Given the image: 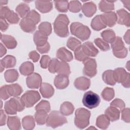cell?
<instances>
[{
    "label": "cell",
    "instance_id": "4fadbf2b",
    "mask_svg": "<svg viewBox=\"0 0 130 130\" xmlns=\"http://www.w3.org/2000/svg\"><path fill=\"white\" fill-rule=\"evenodd\" d=\"M54 84L57 89H63L66 88L69 84L68 76L64 74H58L55 77Z\"/></svg>",
    "mask_w": 130,
    "mask_h": 130
},
{
    "label": "cell",
    "instance_id": "ee69618b",
    "mask_svg": "<svg viewBox=\"0 0 130 130\" xmlns=\"http://www.w3.org/2000/svg\"><path fill=\"white\" fill-rule=\"evenodd\" d=\"M74 55L75 59L80 61H84L89 58V57L85 53L83 50L81 46L75 51Z\"/></svg>",
    "mask_w": 130,
    "mask_h": 130
},
{
    "label": "cell",
    "instance_id": "f35d334b",
    "mask_svg": "<svg viewBox=\"0 0 130 130\" xmlns=\"http://www.w3.org/2000/svg\"><path fill=\"white\" fill-rule=\"evenodd\" d=\"M16 11L21 18H24L29 12V7L26 4L21 3L16 8Z\"/></svg>",
    "mask_w": 130,
    "mask_h": 130
},
{
    "label": "cell",
    "instance_id": "d4e9b609",
    "mask_svg": "<svg viewBox=\"0 0 130 130\" xmlns=\"http://www.w3.org/2000/svg\"><path fill=\"white\" fill-rule=\"evenodd\" d=\"M1 40L2 43L10 49H14L17 46V41L15 39L10 35L1 34Z\"/></svg>",
    "mask_w": 130,
    "mask_h": 130
},
{
    "label": "cell",
    "instance_id": "30bf717a",
    "mask_svg": "<svg viewBox=\"0 0 130 130\" xmlns=\"http://www.w3.org/2000/svg\"><path fill=\"white\" fill-rule=\"evenodd\" d=\"M83 63L84 66L83 70V74L91 78L94 77L97 73L95 59L88 58L83 61Z\"/></svg>",
    "mask_w": 130,
    "mask_h": 130
},
{
    "label": "cell",
    "instance_id": "83f0119b",
    "mask_svg": "<svg viewBox=\"0 0 130 130\" xmlns=\"http://www.w3.org/2000/svg\"><path fill=\"white\" fill-rule=\"evenodd\" d=\"M34 66L32 62L26 61L23 62L19 67L20 73L24 76H29L33 73Z\"/></svg>",
    "mask_w": 130,
    "mask_h": 130
},
{
    "label": "cell",
    "instance_id": "2e32d148",
    "mask_svg": "<svg viewBox=\"0 0 130 130\" xmlns=\"http://www.w3.org/2000/svg\"><path fill=\"white\" fill-rule=\"evenodd\" d=\"M103 20L106 25L109 27H112L115 25L117 21L116 14L114 12H108L101 15Z\"/></svg>",
    "mask_w": 130,
    "mask_h": 130
},
{
    "label": "cell",
    "instance_id": "4316f807",
    "mask_svg": "<svg viewBox=\"0 0 130 130\" xmlns=\"http://www.w3.org/2000/svg\"><path fill=\"white\" fill-rule=\"evenodd\" d=\"M91 27L95 30H100L106 27V25L104 23L101 15L95 16L91 22Z\"/></svg>",
    "mask_w": 130,
    "mask_h": 130
},
{
    "label": "cell",
    "instance_id": "9f6ffc18",
    "mask_svg": "<svg viewBox=\"0 0 130 130\" xmlns=\"http://www.w3.org/2000/svg\"><path fill=\"white\" fill-rule=\"evenodd\" d=\"M28 56H29V58L31 59V60H32V61L34 62L38 61L39 59V58H40L39 54L35 50L31 51L29 53Z\"/></svg>",
    "mask_w": 130,
    "mask_h": 130
},
{
    "label": "cell",
    "instance_id": "7a4b0ae2",
    "mask_svg": "<svg viewBox=\"0 0 130 130\" xmlns=\"http://www.w3.org/2000/svg\"><path fill=\"white\" fill-rule=\"evenodd\" d=\"M25 106L21 98L15 96L5 102V111L10 115L16 114L17 112L23 111Z\"/></svg>",
    "mask_w": 130,
    "mask_h": 130
},
{
    "label": "cell",
    "instance_id": "836d02e7",
    "mask_svg": "<svg viewBox=\"0 0 130 130\" xmlns=\"http://www.w3.org/2000/svg\"><path fill=\"white\" fill-rule=\"evenodd\" d=\"M114 1H101L99 3V9L103 12H111L114 9Z\"/></svg>",
    "mask_w": 130,
    "mask_h": 130
},
{
    "label": "cell",
    "instance_id": "277c9868",
    "mask_svg": "<svg viewBox=\"0 0 130 130\" xmlns=\"http://www.w3.org/2000/svg\"><path fill=\"white\" fill-rule=\"evenodd\" d=\"M90 112L83 108L78 109L75 112V124L80 129L87 127L89 123Z\"/></svg>",
    "mask_w": 130,
    "mask_h": 130
},
{
    "label": "cell",
    "instance_id": "f546056e",
    "mask_svg": "<svg viewBox=\"0 0 130 130\" xmlns=\"http://www.w3.org/2000/svg\"><path fill=\"white\" fill-rule=\"evenodd\" d=\"M16 63V58L12 55H8L1 59L0 64H2L5 68L9 69L15 67Z\"/></svg>",
    "mask_w": 130,
    "mask_h": 130
},
{
    "label": "cell",
    "instance_id": "6da1fadb",
    "mask_svg": "<svg viewBox=\"0 0 130 130\" xmlns=\"http://www.w3.org/2000/svg\"><path fill=\"white\" fill-rule=\"evenodd\" d=\"M69 20L65 14H59L55 19L54 24V31L55 33L60 37H67L69 35L68 25Z\"/></svg>",
    "mask_w": 130,
    "mask_h": 130
},
{
    "label": "cell",
    "instance_id": "bcb514c9",
    "mask_svg": "<svg viewBox=\"0 0 130 130\" xmlns=\"http://www.w3.org/2000/svg\"><path fill=\"white\" fill-rule=\"evenodd\" d=\"M82 9V5L79 1H73L69 3L68 9L72 12H79Z\"/></svg>",
    "mask_w": 130,
    "mask_h": 130
},
{
    "label": "cell",
    "instance_id": "c3c4849f",
    "mask_svg": "<svg viewBox=\"0 0 130 130\" xmlns=\"http://www.w3.org/2000/svg\"><path fill=\"white\" fill-rule=\"evenodd\" d=\"M25 17L32 20L36 24H38L41 20L40 14L37 12H36L35 10L30 11Z\"/></svg>",
    "mask_w": 130,
    "mask_h": 130
},
{
    "label": "cell",
    "instance_id": "f907efd6",
    "mask_svg": "<svg viewBox=\"0 0 130 130\" xmlns=\"http://www.w3.org/2000/svg\"><path fill=\"white\" fill-rule=\"evenodd\" d=\"M59 62L60 61L56 58H53L52 59H51L48 67L49 71L53 74L56 73Z\"/></svg>",
    "mask_w": 130,
    "mask_h": 130
},
{
    "label": "cell",
    "instance_id": "8992f818",
    "mask_svg": "<svg viewBox=\"0 0 130 130\" xmlns=\"http://www.w3.org/2000/svg\"><path fill=\"white\" fill-rule=\"evenodd\" d=\"M111 48L113 54L116 57L123 58L127 55V49L124 47L122 39L120 37H116L114 41L111 43Z\"/></svg>",
    "mask_w": 130,
    "mask_h": 130
},
{
    "label": "cell",
    "instance_id": "8fae6325",
    "mask_svg": "<svg viewBox=\"0 0 130 130\" xmlns=\"http://www.w3.org/2000/svg\"><path fill=\"white\" fill-rule=\"evenodd\" d=\"M41 84L42 78L38 73H32L26 78V84L29 88L37 89L41 86Z\"/></svg>",
    "mask_w": 130,
    "mask_h": 130
},
{
    "label": "cell",
    "instance_id": "f5cc1de1",
    "mask_svg": "<svg viewBox=\"0 0 130 130\" xmlns=\"http://www.w3.org/2000/svg\"><path fill=\"white\" fill-rule=\"evenodd\" d=\"M50 60H51V59L49 56L47 55L42 56L40 60L41 67L43 69L47 68Z\"/></svg>",
    "mask_w": 130,
    "mask_h": 130
},
{
    "label": "cell",
    "instance_id": "5bb4252c",
    "mask_svg": "<svg viewBox=\"0 0 130 130\" xmlns=\"http://www.w3.org/2000/svg\"><path fill=\"white\" fill-rule=\"evenodd\" d=\"M19 25L21 28L26 32H32L36 28V24L35 22L26 17L21 19Z\"/></svg>",
    "mask_w": 130,
    "mask_h": 130
},
{
    "label": "cell",
    "instance_id": "d590c367",
    "mask_svg": "<svg viewBox=\"0 0 130 130\" xmlns=\"http://www.w3.org/2000/svg\"><path fill=\"white\" fill-rule=\"evenodd\" d=\"M22 123L23 128L26 130L32 129L35 126L34 118L30 115L23 117L22 120Z\"/></svg>",
    "mask_w": 130,
    "mask_h": 130
},
{
    "label": "cell",
    "instance_id": "d6a6232c",
    "mask_svg": "<svg viewBox=\"0 0 130 130\" xmlns=\"http://www.w3.org/2000/svg\"><path fill=\"white\" fill-rule=\"evenodd\" d=\"M19 74L17 71L15 69H10L7 70L5 74L4 77L7 82H14L16 81L18 78Z\"/></svg>",
    "mask_w": 130,
    "mask_h": 130
},
{
    "label": "cell",
    "instance_id": "681fc988",
    "mask_svg": "<svg viewBox=\"0 0 130 130\" xmlns=\"http://www.w3.org/2000/svg\"><path fill=\"white\" fill-rule=\"evenodd\" d=\"M36 111L38 110H44L47 113L50 110V106L49 103L45 100H42L35 107Z\"/></svg>",
    "mask_w": 130,
    "mask_h": 130
},
{
    "label": "cell",
    "instance_id": "7dc6e473",
    "mask_svg": "<svg viewBox=\"0 0 130 130\" xmlns=\"http://www.w3.org/2000/svg\"><path fill=\"white\" fill-rule=\"evenodd\" d=\"M39 30L44 32L47 36L50 35L52 32V27L50 23L48 22H42L38 26Z\"/></svg>",
    "mask_w": 130,
    "mask_h": 130
},
{
    "label": "cell",
    "instance_id": "4dcf8cb0",
    "mask_svg": "<svg viewBox=\"0 0 130 130\" xmlns=\"http://www.w3.org/2000/svg\"><path fill=\"white\" fill-rule=\"evenodd\" d=\"M74 111V107L73 105L69 102H64L60 106V112L65 116L71 115Z\"/></svg>",
    "mask_w": 130,
    "mask_h": 130
},
{
    "label": "cell",
    "instance_id": "9a60e30c",
    "mask_svg": "<svg viewBox=\"0 0 130 130\" xmlns=\"http://www.w3.org/2000/svg\"><path fill=\"white\" fill-rule=\"evenodd\" d=\"M113 77L116 82L121 83V84L130 76L129 73L126 72L124 69L118 68L113 71Z\"/></svg>",
    "mask_w": 130,
    "mask_h": 130
},
{
    "label": "cell",
    "instance_id": "74e56055",
    "mask_svg": "<svg viewBox=\"0 0 130 130\" xmlns=\"http://www.w3.org/2000/svg\"><path fill=\"white\" fill-rule=\"evenodd\" d=\"M101 36L103 40L107 43H112L116 38L115 34L112 29H106L101 33Z\"/></svg>",
    "mask_w": 130,
    "mask_h": 130
},
{
    "label": "cell",
    "instance_id": "7402d4cb",
    "mask_svg": "<svg viewBox=\"0 0 130 130\" xmlns=\"http://www.w3.org/2000/svg\"><path fill=\"white\" fill-rule=\"evenodd\" d=\"M5 88L9 97L13 96L14 97L18 96L22 92V87L18 84H13L10 85H5Z\"/></svg>",
    "mask_w": 130,
    "mask_h": 130
},
{
    "label": "cell",
    "instance_id": "f1b7e54d",
    "mask_svg": "<svg viewBox=\"0 0 130 130\" xmlns=\"http://www.w3.org/2000/svg\"><path fill=\"white\" fill-rule=\"evenodd\" d=\"M8 127L11 130L21 129V123L18 116H9L7 119Z\"/></svg>",
    "mask_w": 130,
    "mask_h": 130
},
{
    "label": "cell",
    "instance_id": "816d5d0a",
    "mask_svg": "<svg viewBox=\"0 0 130 130\" xmlns=\"http://www.w3.org/2000/svg\"><path fill=\"white\" fill-rule=\"evenodd\" d=\"M111 106L119 108L120 110L123 109L125 107V104L124 102L119 99H116L114 101H113L111 103Z\"/></svg>",
    "mask_w": 130,
    "mask_h": 130
},
{
    "label": "cell",
    "instance_id": "11a10c76",
    "mask_svg": "<svg viewBox=\"0 0 130 130\" xmlns=\"http://www.w3.org/2000/svg\"><path fill=\"white\" fill-rule=\"evenodd\" d=\"M37 49L41 54L47 53L50 50V45L49 43H47L45 45L41 47H37Z\"/></svg>",
    "mask_w": 130,
    "mask_h": 130
},
{
    "label": "cell",
    "instance_id": "ffe728a7",
    "mask_svg": "<svg viewBox=\"0 0 130 130\" xmlns=\"http://www.w3.org/2000/svg\"><path fill=\"white\" fill-rule=\"evenodd\" d=\"M90 85V80L85 77H80L77 78L74 82L75 87L81 90H87Z\"/></svg>",
    "mask_w": 130,
    "mask_h": 130
},
{
    "label": "cell",
    "instance_id": "6125c7cd",
    "mask_svg": "<svg viewBox=\"0 0 130 130\" xmlns=\"http://www.w3.org/2000/svg\"><path fill=\"white\" fill-rule=\"evenodd\" d=\"M7 52V50L6 48L3 46L2 43H1V50H0V53H1V57H3L4 55L6 54Z\"/></svg>",
    "mask_w": 130,
    "mask_h": 130
},
{
    "label": "cell",
    "instance_id": "ba28073f",
    "mask_svg": "<svg viewBox=\"0 0 130 130\" xmlns=\"http://www.w3.org/2000/svg\"><path fill=\"white\" fill-rule=\"evenodd\" d=\"M21 98L25 107L29 108L38 102L40 100L41 96L37 91L28 90L22 95Z\"/></svg>",
    "mask_w": 130,
    "mask_h": 130
},
{
    "label": "cell",
    "instance_id": "680465c9",
    "mask_svg": "<svg viewBox=\"0 0 130 130\" xmlns=\"http://www.w3.org/2000/svg\"><path fill=\"white\" fill-rule=\"evenodd\" d=\"M5 111L1 109V118H0V125L3 126L5 125L7 120V116L5 114Z\"/></svg>",
    "mask_w": 130,
    "mask_h": 130
},
{
    "label": "cell",
    "instance_id": "7bdbcfd3",
    "mask_svg": "<svg viewBox=\"0 0 130 130\" xmlns=\"http://www.w3.org/2000/svg\"><path fill=\"white\" fill-rule=\"evenodd\" d=\"M55 7L57 11L60 12H67L68 10L69 2L67 1H54Z\"/></svg>",
    "mask_w": 130,
    "mask_h": 130
},
{
    "label": "cell",
    "instance_id": "94428289",
    "mask_svg": "<svg viewBox=\"0 0 130 130\" xmlns=\"http://www.w3.org/2000/svg\"><path fill=\"white\" fill-rule=\"evenodd\" d=\"M124 39L127 44H129V30L128 29L124 36Z\"/></svg>",
    "mask_w": 130,
    "mask_h": 130
},
{
    "label": "cell",
    "instance_id": "7c38bea8",
    "mask_svg": "<svg viewBox=\"0 0 130 130\" xmlns=\"http://www.w3.org/2000/svg\"><path fill=\"white\" fill-rule=\"evenodd\" d=\"M117 23L121 25H125L127 27L130 25V15L129 13L124 9H122L117 11Z\"/></svg>",
    "mask_w": 130,
    "mask_h": 130
},
{
    "label": "cell",
    "instance_id": "f6af8a7d",
    "mask_svg": "<svg viewBox=\"0 0 130 130\" xmlns=\"http://www.w3.org/2000/svg\"><path fill=\"white\" fill-rule=\"evenodd\" d=\"M94 42L96 46H98V47H99L103 51H106L110 49V46L108 43L101 38H98L95 39Z\"/></svg>",
    "mask_w": 130,
    "mask_h": 130
},
{
    "label": "cell",
    "instance_id": "6f0895ef",
    "mask_svg": "<svg viewBox=\"0 0 130 130\" xmlns=\"http://www.w3.org/2000/svg\"><path fill=\"white\" fill-rule=\"evenodd\" d=\"M0 95H1V98L2 99L4 100H6L9 98L10 97L9 96L7 92L6 91V88L5 85L2 86L0 89Z\"/></svg>",
    "mask_w": 130,
    "mask_h": 130
},
{
    "label": "cell",
    "instance_id": "e575fe53",
    "mask_svg": "<svg viewBox=\"0 0 130 130\" xmlns=\"http://www.w3.org/2000/svg\"><path fill=\"white\" fill-rule=\"evenodd\" d=\"M110 123V121L105 114L99 116L96 121V126L101 129H106L108 127Z\"/></svg>",
    "mask_w": 130,
    "mask_h": 130
},
{
    "label": "cell",
    "instance_id": "d6986e66",
    "mask_svg": "<svg viewBox=\"0 0 130 130\" xmlns=\"http://www.w3.org/2000/svg\"><path fill=\"white\" fill-rule=\"evenodd\" d=\"M48 36L44 32L37 30L34 34V41L37 47H41L47 43Z\"/></svg>",
    "mask_w": 130,
    "mask_h": 130
},
{
    "label": "cell",
    "instance_id": "e0dca14e",
    "mask_svg": "<svg viewBox=\"0 0 130 130\" xmlns=\"http://www.w3.org/2000/svg\"><path fill=\"white\" fill-rule=\"evenodd\" d=\"M56 57L62 61L69 62L73 59V55L71 52L64 47H61L56 52Z\"/></svg>",
    "mask_w": 130,
    "mask_h": 130
},
{
    "label": "cell",
    "instance_id": "3957f363",
    "mask_svg": "<svg viewBox=\"0 0 130 130\" xmlns=\"http://www.w3.org/2000/svg\"><path fill=\"white\" fill-rule=\"evenodd\" d=\"M70 30L72 35L77 37L81 41L88 39L91 34V31L88 26L78 22H75L71 24Z\"/></svg>",
    "mask_w": 130,
    "mask_h": 130
},
{
    "label": "cell",
    "instance_id": "9c48e42d",
    "mask_svg": "<svg viewBox=\"0 0 130 130\" xmlns=\"http://www.w3.org/2000/svg\"><path fill=\"white\" fill-rule=\"evenodd\" d=\"M0 16L1 18L5 19L11 24L17 23L19 21L18 15L7 7H1Z\"/></svg>",
    "mask_w": 130,
    "mask_h": 130
},
{
    "label": "cell",
    "instance_id": "1f68e13d",
    "mask_svg": "<svg viewBox=\"0 0 130 130\" xmlns=\"http://www.w3.org/2000/svg\"><path fill=\"white\" fill-rule=\"evenodd\" d=\"M48 115L47 112L44 110H38L35 114V119L39 125L44 124L46 122Z\"/></svg>",
    "mask_w": 130,
    "mask_h": 130
},
{
    "label": "cell",
    "instance_id": "5b68a950",
    "mask_svg": "<svg viewBox=\"0 0 130 130\" xmlns=\"http://www.w3.org/2000/svg\"><path fill=\"white\" fill-rule=\"evenodd\" d=\"M67 122L66 118L60 112L58 111H53L48 115L46 120V125L52 128L62 125Z\"/></svg>",
    "mask_w": 130,
    "mask_h": 130
},
{
    "label": "cell",
    "instance_id": "44dd1931",
    "mask_svg": "<svg viewBox=\"0 0 130 130\" xmlns=\"http://www.w3.org/2000/svg\"><path fill=\"white\" fill-rule=\"evenodd\" d=\"M35 5L36 8L43 13L50 12L53 7L52 3L51 1H36L35 2Z\"/></svg>",
    "mask_w": 130,
    "mask_h": 130
},
{
    "label": "cell",
    "instance_id": "484cf974",
    "mask_svg": "<svg viewBox=\"0 0 130 130\" xmlns=\"http://www.w3.org/2000/svg\"><path fill=\"white\" fill-rule=\"evenodd\" d=\"M83 14L88 17H90L95 14L96 11V7L94 3L92 2L84 4L82 7Z\"/></svg>",
    "mask_w": 130,
    "mask_h": 130
},
{
    "label": "cell",
    "instance_id": "8d00e7d4",
    "mask_svg": "<svg viewBox=\"0 0 130 130\" xmlns=\"http://www.w3.org/2000/svg\"><path fill=\"white\" fill-rule=\"evenodd\" d=\"M113 73V71L109 70L105 71L102 75V79L104 82L112 86L114 85L116 83L114 79Z\"/></svg>",
    "mask_w": 130,
    "mask_h": 130
},
{
    "label": "cell",
    "instance_id": "ab89813d",
    "mask_svg": "<svg viewBox=\"0 0 130 130\" xmlns=\"http://www.w3.org/2000/svg\"><path fill=\"white\" fill-rule=\"evenodd\" d=\"M67 47L72 51H75L77 48L81 46V42L74 37L69 38L67 43Z\"/></svg>",
    "mask_w": 130,
    "mask_h": 130
},
{
    "label": "cell",
    "instance_id": "db71d44e",
    "mask_svg": "<svg viewBox=\"0 0 130 130\" xmlns=\"http://www.w3.org/2000/svg\"><path fill=\"white\" fill-rule=\"evenodd\" d=\"M130 111L129 108H124L121 110V119L125 122L129 123L130 120L129 118Z\"/></svg>",
    "mask_w": 130,
    "mask_h": 130
},
{
    "label": "cell",
    "instance_id": "ac0fdd59",
    "mask_svg": "<svg viewBox=\"0 0 130 130\" xmlns=\"http://www.w3.org/2000/svg\"><path fill=\"white\" fill-rule=\"evenodd\" d=\"M81 47L85 53L88 57H94L99 53V50L91 42H86L81 45Z\"/></svg>",
    "mask_w": 130,
    "mask_h": 130
},
{
    "label": "cell",
    "instance_id": "60d3db41",
    "mask_svg": "<svg viewBox=\"0 0 130 130\" xmlns=\"http://www.w3.org/2000/svg\"><path fill=\"white\" fill-rule=\"evenodd\" d=\"M56 73L58 74H64L69 76L71 73L69 65L66 62L60 61Z\"/></svg>",
    "mask_w": 130,
    "mask_h": 130
},
{
    "label": "cell",
    "instance_id": "603a6c76",
    "mask_svg": "<svg viewBox=\"0 0 130 130\" xmlns=\"http://www.w3.org/2000/svg\"><path fill=\"white\" fill-rule=\"evenodd\" d=\"M40 92L45 98H50L54 94V90L52 86L48 83H42L40 86Z\"/></svg>",
    "mask_w": 130,
    "mask_h": 130
},
{
    "label": "cell",
    "instance_id": "52a82bcc",
    "mask_svg": "<svg viewBox=\"0 0 130 130\" xmlns=\"http://www.w3.org/2000/svg\"><path fill=\"white\" fill-rule=\"evenodd\" d=\"M99 96L92 91L85 92L83 95L82 103L84 106L89 109H93L99 106L100 103Z\"/></svg>",
    "mask_w": 130,
    "mask_h": 130
},
{
    "label": "cell",
    "instance_id": "b9f144b4",
    "mask_svg": "<svg viewBox=\"0 0 130 130\" xmlns=\"http://www.w3.org/2000/svg\"><path fill=\"white\" fill-rule=\"evenodd\" d=\"M114 90L110 87L105 88L102 92L101 95L104 100L107 101H111L114 96Z\"/></svg>",
    "mask_w": 130,
    "mask_h": 130
},
{
    "label": "cell",
    "instance_id": "e7e4bbea",
    "mask_svg": "<svg viewBox=\"0 0 130 130\" xmlns=\"http://www.w3.org/2000/svg\"><path fill=\"white\" fill-rule=\"evenodd\" d=\"M8 1H3V0H1L0 1V4H1V6H2V5H6L7 3H8Z\"/></svg>",
    "mask_w": 130,
    "mask_h": 130
},
{
    "label": "cell",
    "instance_id": "cb8c5ba5",
    "mask_svg": "<svg viewBox=\"0 0 130 130\" xmlns=\"http://www.w3.org/2000/svg\"><path fill=\"white\" fill-rule=\"evenodd\" d=\"M105 114L109 118L110 121H114L119 119L120 111L117 108L111 106L106 110Z\"/></svg>",
    "mask_w": 130,
    "mask_h": 130
},
{
    "label": "cell",
    "instance_id": "be15d7a7",
    "mask_svg": "<svg viewBox=\"0 0 130 130\" xmlns=\"http://www.w3.org/2000/svg\"><path fill=\"white\" fill-rule=\"evenodd\" d=\"M121 2L123 3V5H124V6L127 8L128 10H129V3H130V1H121Z\"/></svg>",
    "mask_w": 130,
    "mask_h": 130
},
{
    "label": "cell",
    "instance_id": "91938a15",
    "mask_svg": "<svg viewBox=\"0 0 130 130\" xmlns=\"http://www.w3.org/2000/svg\"><path fill=\"white\" fill-rule=\"evenodd\" d=\"M9 27V24L6 21L5 19L1 18V24H0V29L2 31H6Z\"/></svg>",
    "mask_w": 130,
    "mask_h": 130
},
{
    "label": "cell",
    "instance_id": "03108f58",
    "mask_svg": "<svg viewBox=\"0 0 130 130\" xmlns=\"http://www.w3.org/2000/svg\"><path fill=\"white\" fill-rule=\"evenodd\" d=\"M88 129H96L95 127H92V126H91V127H89Z\"/></svg>",
    "mask_w": 130,
    "mask_h": 130
}]
</instances>
